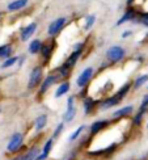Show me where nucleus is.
Masks as SVG:
<instances>
[{
	"label": "nucleus",
	"mask_w": 148,
	"mask_h": 160,
	"mask_svg": "<svg viewBox=\"0 0 148 160\" xmlns=\"http://www.w3.org/2000/svg\"><path fill=\"white\" fill-rule=\"evenodd\" d=\"M125 55H126V50L119 45H114L107 49V51H106V58L109 59L111 63L121 62L125 58Z\"/></svg>",
	"instance_id": "nucleus-1"
},
{
	"label": "nucleus",
	"mask_w": 148,
	"mask_h": 160,
	"mask_svg": "<svg viewBox=\"0 0 148 160\" xmlns=\"http://www.w3.org/2000/svg\"><path fill=\"white\" fill-rule=\"evenodd\" d=\"M42 76H43V72H42V67L41 66H36L33 67V70L30 71V76H29V83H28V89H34L36 87L42 82Z\"/></svg>",
	"instance_id": "nucleus-2"
},
{
	"label": "nucleus",
	"mask_w": 148,
	"mask_h": 160,
	"mask_svg": "<svg viewBox=\"0 0 148 160\" xmlns=\"http://www.w3.org/2000/svg\"><path fill=\"white\" fill-rule=\"evenodd\" d=\"M24 143V135L21 132H15L9 142H8V146H7V151L8 152H17L20 148H21V146Z\"/></svg>",
	"instance_id": "nucleus-3"
},
{
	"label": "nucleus",
	"mask_w": 148,
	"mask_h": 160,
	"mask_svg": "<svg viewBox=\"0 0 148 160\" xmlns=\"http://www.w3.org/2000/svg\"><path fill=\"white\" fill-rule=\"evenodd\" d=\"M76 116V106H75V97L70 96L67 98V110L63 114V121L64 122H71Z\"/></svg>",
	"instance_id": "nucleus-4"
},
{
	"label": "nucleus",
	"mask_w": 148,
	"mask_h": 160,
	"mask_svg": "<svg viewBox=\"0 0 148 160\" xmlns=\"http://www.w3.org/2000/svg\"><path fill=\"white\" fill-rule=\"evenodd\" d=\"M67 22V18L66 17H59L57 20H54V21L49 25V29H47V34L50 37H55L58 33L64 28V25Z\"/></svg>",
	"instance_id": "nucleus-5"
},
{
	"label": "nucleus",
	"mask_w": 148,
	"mask_h": 160,
	"mask_svg": "<svg viewBox=\"0 0 148 160\" xmlns=\"http://www.w3.org/2000/svg\"><path fill=\"white\" fill-rule=\"evenodd\" d=\"M93 76V68L92 67H86L81 74L79 75V78L76 79V85L80 88H84V87L88 85V83L91 82V79Z\"/></svg>",
	"instance_id": "nucleus-6"
},
{
	"label": "nucleus",
	"mask_w": 148,
	"mask_h": 160,
	"mask_svg": "<svg viewBox=\"0 0 148 160\" xmlns=\"http://www.w3.org/2000/svg\"><path fill=\"white\" fill-rule=\"evenodd\" d=\"M136 17H138V11L134 8L132 5H131V7H127V9L125 11L123 16L121 17V20H119V21H118L116 25L119 26L121 24H125V22H127V21H135Z\"/></svg>",
	"instance_id": "nucleus-7"
},
{
	"label": "nucleus",
	"mask_w": 148,
	"mask_h": 160,
	"mask_svg": "<svg viewBox=\"0 0 148 160\" xmlns=\"http://www.w3.org/2000/svg\"><path fill=\"white\" fill-rule=\"evenodd\" d=\"M36 30H37V24L36 22H32L29 25H26L25 28H22L21 32H20V39H21L22 42L28 41V39H30L32 36L36 33Z\"/></svg>",
	"instance_id": "nucleus-8"
},
{
	"label": "nucleus",
	"mask_w": 148,
	"mask_h": 160,
	"mask_svg": "<svg viewBox=\"0 0 148 160\" xmlns=\"http://www.w3.org/2000/svg\"><path fill=\"white\" fill-rule=\"evenodd\" d=\"M119 102H121V100L117 97V95H113V96L106 97L105 100H102V101H101V104H100V109H102V110L109 109V108H113V106L118 105Z\"/></svg>",
	"instance_id": "nucleus-9"
},
{
	"label": "nucleus",
	"mask_w": 148,
	"mask_h": 160,
	"mask_svg": "<svg viewBox=\"0 0 148 160\" xmlns=\"http://www.w3.org/2000/svg\"><path fill=\"white\" fill-rule=\"evenodd\" d=\"M57 80H58V76H57V75H47V76L43 79V82H41V88H39V93L47 92V89L50 88V87L57 83Z\"/></svg>",
	"instance_id": "nucleus-10"
},
{
	"label": "nucleus",
	"mask_w": 148,
	"mask_h": 160,
	"mask_svg": "<svg viewBox=\"0 0 148 160\" xmlns=\"http://www.w3.org/2000/svg\"><path fill=\"white\" fill-rule=\"evenodd\" d=\"M109 121H106V119H101V121H96L91 125V134L92 135H96L98 134L100 131H102L104 129H106L107 126H109Z\"/></svg>",
	"instance_id": "nucleus-11"
},
{
	"label": "nucleus",
	"mask_w": 148,
	"mask_h": 160,
	"mask_svg": "<svg viewBox=\"0 0 148 160\" xmlns=\"http://www.w3.org/2000/svg\"><path fill=\"white\" fill-rule=\"evenodd\" d=\"M132 112H134V106L127 105V106H123V108H121V109H117L111 116H113V118H123V117L130 116Z\"/></svg>",
	"instance_id": "nucleus-12"
},
{
	"label": "nucleus",
	"mask_w": 148,
	"mask_h": 160,
	"mask_svg": "<svg viewBox=\"0 0 148 160\" xmlns=\"http://www.w3.org/2000/svg\"><path fill=\"white\" fill-rule=\"evenodd\" d=\"M83 105H84V113L86 116H89L91 113L96 109V105H97V101L95 98L92 97H85L84 101H83Z\"/></svg>",
	"instance_id": "nucleus-13"
},
{
	"label": "nucleus",
	"mask_w": 148,
	"mask_h": 160,
	"mask_svg": "<svg viewBox=\"0 0 148 160\" xmlns=\"http://www.w3.org/2000/svg\"><path fill=\"white\" fill-rule=\"evenodd\" d=\"M81 54H83V51H72V54L66 59V62L63 64L66 66V67H68L70 70H72V67H75V64L79 61V58Z\"/></svg>",
	"instance_id": "nucleus-14"
},
{
	"label": "nucleus",
	"mask_w": 148,
	"mask_h": 160,
	"mask_svg": "<svg viewBox=\"0 0 148 160\" xmlns=\"http://www.w3.org/2000/svg\"><path fill=\"white\" fill-rule=\"evenodd\" d=\"M29 0H13L8 4V11L11 12H15V11H18V9H22L24 7H26Z\"/></svg>",
	"instance_id": "nucleus-15"
},
{
	"label": "nucleus",
	"mask_w": 148,
	"mask_h": 160,
	"mask_svg": "<svg viewBox=\"0 0 148 160\" xmlns=\"http://www.w3.org/2000/svg\"><path fill=\"white\" fill-rule=\"evenodd\" d=\"M46 125H47V116L46 114H41L39 117H37L36 122H34V128H36V131H42Z\"/></svg>",
	"instance_id": "nucleus-16"
},
{
	"label": "nucleus",
	"mask_w": 148,
	"mask_h": 160,
	"mask_svg": "<svg viewBox=\"0 0 148 160\" xmlns=\"http://www.w3.org/2000/svg\"><path fill=\"white\" fill-rule=\"evenodd\" d=\"M131 88H132V84H131V83H126V84H123V85L118 89V92L116 93L117 97L121 100V101H122V100L127 96V93L130 92V89H131Z\"/></svg>",
	"instance_id": "nucleus-17"
},
{
	"label": "nucleus",
	"mask_w": 148,
	"mask_h": 160,
	"mask_svg": "<svg viewBox=\"0 0 148 160\" xmlns=\"http://www.w3.org/2000/svg\"><path fill=\"white\" fill-rule=\"evenodd\" d=\"M146 83H148V74H144V75L138 76L135 80H134L132 88H134V89H139V88H142V87H143Z\"/></svg>",
	"instance_id": "nucleus-18"
},
{
	"label": "nucleus",
	"mask_w": 148,
	"mask_h": 160,
	"mask_svg": "<svg viewBox=\"0 0 148 160\" xmlns=\"http://www.w3.org/2000/svg\"><path fill=\"white\" fill-rule=\"evenodd\" d=\"M68 91H70V83H68V82H63V83L57 88V91H55V98H59V97L64 96Z\"/></svg>",
	"instance_id": "nucleus-19"
},
{
	"label": "nucleus",
	"mask_w": 148,
	"mask_h": 160,
	"mask_svg": "<svg viewBox=\"0 0 148 160\" xmlns=\"http://www.w3.org/2000/svg\"><path fill=\"white\" fill-rule=\"evenodd\" d=\"M41 46H42V42L39 41V39H33L29 45V52L30 54H37V52L41 51Z\"/></svg>",
	"instance_id": "nucleus-20"
},
{
	"label": "nucleus",
	"mask_w": 148,
	"mask_h": 160,
	"mask_svg": "<svg viewBox=\"0 0 148 160\" xmlns=\"http://www.w3.org/2000/svg\"><path fill=\"white\" fill-rule=\"evenodd\" d=\"M52 45H49V43H42L41 46V54L43 57V59H50L51 57V52H52Z\"/></svg>",
	"instance_id": "nucleus-21"
},
{
	"label": "nucleus",
	"mask_w": 148,
	"mask_h": 160,
	"mask_svg": "<svg viewBox=\"0 0 148 160\" xmlns=\"http://www.w3.org/2000/svg\"><path fill=\"white\" fill-rule=\"evenodd\" d=\"M12 54V48H11V45H2L0 46V58H9Z\"/></svg>",
	"instance_id": "nucleus-22"
},
{
	"label": "nucleus",
	"mask_w": 148,
	"mask_h": 160,
	"mask_svg": "<svg viewBox=\"0 0 148 160\" xmlns=\"http://www.w3.org/2000/svg\"><path fill=\"white\" fill-rule=\"evenodd\" d=\"M17 61H18V57H9V58H7L5 62L2 63V66H0V68H3V70L9 68V67H12V66H15V63Z\"/></svg>",
	"instance_id": "nucleus-23"
},
{
	"label": "nucleus",
	"mask_w": 148,
	"mask_h": 160,
	"mask_svg": "<svg viewBox=\"0 0 148 160\" xmlns=\"http://www.w3.org/2000/svg\"><path fill=\"white\" fill-rule=\"evenodd\" d=\"M96 22V16L95 15H89V16H86L85 18V25H84V29L85 30H89L93 25H95Z\"/></svg>",
	"instance_id": "nucleus-24"
},
{
	"label": "nucleus",
	"mask_w": 148,
	"mask_h": 160,
	"mask_svg": "<svg viewBox=\"0 0 148 160\" xmlns=\"http://www.w3.org/2000/svg\"><path fill=\"white\" fill-rule=\"evenodd\" d=\"M85 129V126L84 125H81V126H79V128L75 130V131H73L72 132V134L70 135V138H68V141L70 142H73V141H76V139L80 137V134H81V132H83V130Z\"/></svg>",
	"instance_id": "nucleus-25"
},
{
	"label": "nucleus",
	"mask_w": 148,
	"mask_h": 160,
	"mask_svg": "<svg viewBox=\"0 0 148 160\" xmlns=\"http://www.w3.org/2000/svg\"><path fill=\"white\" fill-rule=\"evenodd\" d=\"M143 118H144V113L143 112H138L132 118V125L134 126H140L142 122H143Z\"/></svg>",
	"instance_id": "nucleus-26"
},
{
	"label": "nucleus",
	"mask_w": 148,
	"mask_h": 160,
	"mask_svg": "<svg viewBox=\"0 0 148 160\" xmlns=\"http://www.w3.org/2000/svg\"><path fill=\"white\" fill-rule=\"evenodd\" d=\"M139 112H143L144 114L148 112V93L143 96V100H142V104L139 106Z\"/></svg>",
	"instance_id": "nucleus-27"
},
{
	"label": "nucleus",
	"mask_w": 148,
	"mask_h": 160,
	"mask_svg": "<svg viewBox=\"0 0 148 160\" xmlns=\"http://www.w3.org/2000/svg\"><path fill=\"white\" fill-rule=\"evenodd\" d=\"M135 21H139L143 26L148 28V12H146V13H140V16L136 17Z\"/></svg>",
	"instance_id": "nucleus-28"
},
{
	"label": "nucleus",
	"mask_w": 148,
	"mask_h": 160,
	"mask_svg": "<svg viewBox=\"0 0 148 160\" xmlns=\"http://www.w3.org/2000/svg\"><path fill=\"white\" fill-rule=\"evenodd\" d=\"M58 71H59V75L62 76V78H67V76L70 75V71H71V70H70L68 67H66L64 64H62V66H60V67L58 68Z\"/></svg>",
	"instance_id": "nucleus-29"
},
{
	"label": "nucleus",
	"mask_w": 148,
	"mask_h": 160,
	"mask_svg": "<svg viewBox=\"0 0 148 160\" xmlns=\"http://www.w3.org/2000/svg\"><path fill=\"white\" fill-rule=\"evenodd\" d=\"M63 129H64V123H63V122H62V123H59V125L57 126L55 131H54V134H52V139H57V138L60 135V132L63 131Z\"/></svg>",
	"instance_id": "nucleus-30"
},
{
	"label": "nucleus",
	"mask_w": 148,
	"mask_h": 160,
	"mask_svg": "<svg viewBox=\"0 0 148 160\" xmlns=\"http://www.w3.org/2000/svg\"><path fill=\"white\" fill-rule=\"evenodd\" d=\"M131 34H132L131 30H125V32L122 33V38H127V37H130Z\"/></svg>",
	"instance_id": "nucleus-31"
},
{
	"label": "nucleus",
	"mask_w": 148,
	"mask_h": 160,
	"mask_svg": "<svg viewBox=\"0 0 148 160\" xmlns=\"http://www.w3.org/2000/svg\"><path fill=\"white\" fill-rule=\"evenodd\" d=\"M11 160H26V156H25V154H21V155H18V156L13 158V159H11Z\"/></svg>",
	"instance_id": "nucleus-32"
},
{
	"label": "nucleus",
	"mask_w": 148,
	"mask_h": 160,
	"mask_svg": "<svg viewBox=\"0 0 148 160\" xmlns=\"http://www.w3.org/2000/svg\"><path fill=\"white\" fill-rule=\"evenodd\" d=\"M126 2H127V5H129V7H131V5H132V3L135 2V0H126Z\"/></svg>",
	"instance_id": "nucleus-33"
},
{
	"label": "nucleus",
	"mask_w": 148,
	"mask_h": 160,
	"mask_svg": "<svg viewBox=\"0 0 148 160\" xmlns=\"http://www.w3.org/2000/svg\"><path fill=\"white\" fill-rule=\"evenodd\" d=\"M147 129H148V123H147Z\"/></svg>",
	"instance_id": "nucleus-34"
},
{
	"label": "nucleus",
	"mask_w": 148,
	"mask_h": 160,
	"mask_svg": "<svg viewBox=\"0 0 148 160\" xmlns=\"http://www.w3.org/2000/svg\"><path fill=\"white\" fill-rule=\"evenodd\" d=\"M0 113H2V109H0Z\"/></svg>",
	"instance_id": "nucleus-35"
},
{
	"label": "nucleus",
	"mask_w": 148,
	"mask_h": 160,
	"mask_svg": "<svg viewBox=\"0 0 148 160\" xmlns=\"http://www.w3.org/2000/svg\"><path fill=\"white\" fill-rule=\"evenodd\" d=\"M147 89H148V87H147Z\"/></svg>",
	"instance_id": "nucleus-36"
}]
</instances>
